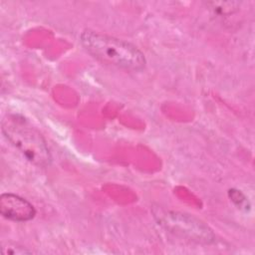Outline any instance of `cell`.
Masks as SVG:
<instances>
[{
    "label": "cell",
    "instance_id": "1",
    "mask_svg": "<svg viewBox=\"0 0 255 255\" xmlns=\"http://www.w3.org/2000/svg\"><path fill=\"white\" fill-rule=\"evenodd\" d=\"M79 40L91 56L104 64L127 71H139L146 64L143 53L127 41L90 29L82 31Z\"/></svg>",
    "mask_w": 255,
    "mask_h": 255
},
{
    "label": "cell",
    "instance_id": "2",
    "mask_svg": "<svg viewBox=\"0 0 255 255\" xmlns=\"http://www.w3.org/2000/svg\"><path fill=\"white\" fill-rule=\"evenodd\" d=\"M4 136L30 162L38 166H48L52 156L42 134L22 117L7 115L2 121Z\"/></svg>",
    "mask_w": 255,
    "mask_h": 255
},
{
    "label": "cell",
    "instance_id": "3",
    "mask_svg": "<svg viewBox=\"0 0 255 255\" xmlns=\"http://www.w3.org/2000/svg\"><path fill=\"white\" fill-rule=\"evenodd\" d=\"M156 216L158 217L159 223L166 229L188 237L190 240L204 243H210L214 240L212 230L203 222L192 216L173 211L160 212L159 215Z\"/></svg>",
    "mask_w": 255,
    "mask_h": 255
},
{
    "label": "cell",
    "instance_id": "4",
    "mask_svg": "<svg viewBox=\"0 0 255 255\" xmlns=\"http://www.w3.org/2000/svg\"><path fill=\"white\" fill-rule=\"evenodd\" d=\"M0 213L9 220L24 222L33 219L36 210L27 199L14 193H3L0 196Z\"/></svg>",
    "mask_w": 255,
    "mask_h": 255
},
{
    "label": "cell",
    "instance_id": "5",
    "mask_svg": "<svg viewBox=\"0 0 255 255\" xmlns=\"http://www.w3.org/2000/svg\"><path fill=\"white\" fill-rule=\"evenodd\" d=\"M2 253L3 254H28V253H31V251L23 247L8 245L7 247L5 246L2 247Z\"/></svg>",
    "mask_w": 255,
    "mask_h": 255
},
{
    "label": "cell",
    "instance_id": "6",
    "mask_svg": "<svg viewBox=\"0 0 255 255\" xmlns=\"http://www.w3.org/2000/svg\"><path fill=\"white\" fill-rule=\"evenodd\" d=\"M229 194H230V197L231 199L239 206H241L244 202H246V198L245 196L238 190H234V189H231L229 190Z\"/></svg>",
    "mask_w": 255,
    "mask_h": 255
}]
</instances>
